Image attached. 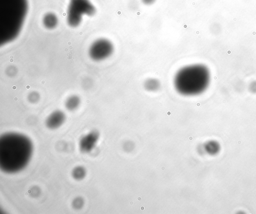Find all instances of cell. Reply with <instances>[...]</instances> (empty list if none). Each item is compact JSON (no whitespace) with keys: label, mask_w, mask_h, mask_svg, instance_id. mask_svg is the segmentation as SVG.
Returning a JSON list of instances; mask_svg holds the SVG:
<instances>
[{"label":"cell","mask_w":256,"mask_h":214,"mask_svg":"<svg viewBox=\"0 0 256 214\" xmlns=\"http://www.w3.org/2000/svg\"><path fill=\"white\" fill-rule=\"evenodd\" d=\"M143 86L144 89L148 92H155L160 89L161 84L157 78H149L145 80Z\"/></svg>","instance_id":"7"},{"label":"cell","mask_w":256,"mask_h":214,"mask_svg":"<svg viewBox=\"0 0 256 214\" xmlns=\"http://www.w3.org/2000/svg\"><path fill=\"white\" fill-rule=\"evenodd\" d=\"M99 137L100 134L96 130H92L82 136L79 144L81 152L84 153L91 152L96 147Z\"/></svg>","instance_id":"5"},{"label":"cell","mask_w":256,"mask_h":214,"mask_svg":"<svg viewBox=\"0 0 256 214\" xmlns=\"http://www.w3.org/2000/svg\"><path fill=\"white\" fill-rule=\"evenodd\" d=\"M81 104V98L77 95H72L66 99L65 105L66 109L70 112L77 109Z\"/></svg>","instance_id":"8"},{"label":"cell","mask_w":256,"mask_h":214,"mask_svg":"<svg viewBox=\"0 0 256 214\" xmlns=\"http://www.w3.org/2000/svg\"><path fill=\"white\" fill-rule=\"evenodd\" d=\"M58 20L57 16L53 13H48L43 19V24L48 29H53L56 27Z\"/></svg>","instance_id":"9"},{"label":"cell","mask_w":256,"mask_h":214,"mask_svg":"<svg viewBox=\"0 0 256 214\" xmlns=\"http://www.w3.org/2000/svg\"><path fill=\"white\" fill-rule=\"evenodd\" d=\"M86 170L84 167L81 166H77L73 169L72 172V175L74 179L76 180H82L86 175Z\"/></svg>","instance_id":"10"},{"label":"cell","mask_w":256,"mask_h":214,"mask_svg":"<svg viewBox=\"0 0 256 214\" xmlns=\"http://www.w3.org/2000/svg\"><path fill=\"white\" fill-rule=\"evenodd\" d=\"M84 205V201L80 197H77L73 202V207L75 209H80Z\"/></svg>","instance_id":"12"},{"label":"cell","mask_w":256,"mask_h":214,"mask_svg":"<svg viewBox=\"0 0 256 214\" xmlns=\"http://www.w3.org/2000/svg\"><path fill=\"white\" fill-rule=\"evenodd\" d=\"M66 120L65 113L62 110H57L49 115L45 122L47 127L51 130L58 129L64 124Z\"/></svg>","instance_id":"6"},{"label":"cell","mask_w":256,"mask_h":214,"mask_svg":"<svg viewBox=\"0 0 256 214\" xmlns=\"http://www.w3.org/2000/svg\"><path fill=\"white\" fill-rule=\"evenodd\" d=\"M40 98L39 94L38 92L33 91L29 94L28 98L29 101L31 103H36L39 101Z\"/></svg>","instance_id":"11"},{"label":"cell","mask_w":256,"mask_h":214,"mask_svg":"<svg viewBox=\"0 0 256 214\" xmlns=\"http://www.w3.org/2000/svg\"><path fill=\"white\" fill-rule=\"evenodd\" d=\"M141 1L146 5H151L155 3L156 0H141Z\"/></svg>","instance_id":"13"},{"label":"cell","mask_w":256,"mask_h":214,"mask_svg":"<svg viewBox=\"0 0 256 214\" xmlns=\"http://www.w3.org/2000/svg\"><path fill=\"white\" fill-rule=\"evenodd\" d=\"M33 144L28 137L17 132L5 133L0 137V168L9 174L26 168L32 158Z\"/></svg>","instance_id":"1"},{"label":"cell","mask_w":256,"mask_h":214,"mask_svg":"<svg viewBox=\"0 0 256 214\" xmlns=\"http://www.w3.org/2000/svg\"><path fill=\"white\" fill-rule=\"evenodd\" d=\"M209 78V73L206 66L200 64H189L176 72L173 80L174 87L182 96H197L206 89Z\"/></svg>","instance_id":"2"},{"label":"cell","mask_w":256,"mask_h":214,"mask_svg":"<svg viewBox=\"0 0 256 214\" xmlns=\"http://www.w3.org/2000/svg\"><path fill=\"white\" fill-rule=\"evenodd\" d=\"M96 10L89 0H71L68 8L67 21L71 27H78L82 21L83 15L93 16Z\"/></svg>","instance_id":"3"},{"label":"cell","mask_w":256,"mask_h":214,"mask_svg":"<svg viewBox=\"0 0 256 214\" xmlns=\"http://www.w3.org/2000/svg\"><path fill=\"white\" fill-rule=\"evenodd\" d=\"M114 51L113 43L107 39H98L89 48V54L93 60L101 62L109 58Z\"/></svg>","instance_id":"4"}]
</instances>
